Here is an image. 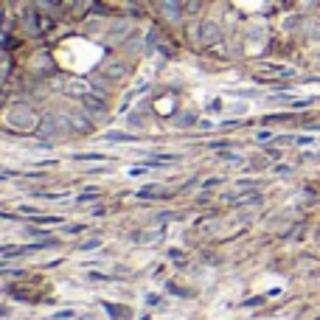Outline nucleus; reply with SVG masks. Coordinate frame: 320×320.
Here are the masks:
<instances>
[{
	"mask_svg": "<svg viewBox=\"0 0 320 320\" xmlns=\"http://www.w3.org/2000/svg\"><path fill=\"white\" fill-rule=\"evenodd\" d=\"M295 144H298V146H312L314 138H309V135H301V138H295Z\"/></svg>",
	"mask_w": 320,
	"mask_h": 320,
	"instance_id": "2",
	"label": "nucleus"
},
{
	"mask_svg": "<svg viewBox=\"0 0 320 320\" xmlns=\"http://www.w3.org/2000/svg\"><path fill=\"white\" fill-rule=\"evenodd\" d=\"M54 3H62V0H54Z\"/></svg>",
	"mask_w": 320,
	"mask_h": 320,
	"instance_id": "5",
	"label": "nucleus"
},
{
	"mask_svg": "<svg viewBox=\"0 0 320 320\" xmlns=\"http://www.w3.org/2000/svg\"><path fill=\"white\" fill-rule=\"evenodd\" d=\"M222 180H217V177H211V180H205V188H214V186H219Z\"/></svg>",
	"mask_w": 320,
	"mask_h": 320,
	"instance_id": "4",
	"label": "nucleus"
},
{
	"mask_svg": "<svg viewBox=\"0 0 320 320\" xmlns=\"http://www.w3.org/2000/svg\"><path fill=\"white\" fill-rule=\"evenodd\" d=\"M124 73H127V65H124V62H110V65L104 67V76H110V79H121Z\"/></svg>",
	"mask_w": 320,
	"mask_h": 320,
	"instance_id": "1",
	"label": "nucleus"
},
{
	"mask_svg": "<svg viewBox=\"0 0 320 320\" xmlns=\"http://www.w3.org/2000/svg\"><path fill=\"white\" fill-rule=\"evenodd\" d=\"M98 244H101V242H98V239H93V242H87V244H85V247H82V250H96Z\"/></svg>",
	"mask_w": 320,
	"mask_h": 320,
	"instance_id": "3",
	"label": "nucleus"
}]
</instances>
